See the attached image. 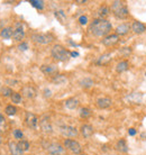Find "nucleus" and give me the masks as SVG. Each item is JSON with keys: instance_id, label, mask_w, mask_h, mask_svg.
Returning a JSON list of instances; mask_svg holds the SVG:
<instances>
[{"instance_id": "1", "label": "nucleus", "mask_w": 146, "mask_h": 155, "mask_svg": "<svg viewBox=\"0 0 146 155\" xmlns=\"http://www.w3.org/2000/svg\"><path fill=\"white\" fill-rule=\"evenodd\" d=\"M111 24L108 22L107 19H95L93 22L90 24L89 30L93 36L97 37H106L109 35L111 30Z\"/></svg>"}, {"instance_id": "2", "label": "nucleus", "mask_w": 146, "mask_h": 155, "mask_svg": "<svg viewBox=\"0 0 146 155\" xmlns=\"http://www.w3.org/2000/svg\"><path fill=\"white\" fill-rule=\"evenodd\" d=\"M51 53H52V56L55 59L56 61L60 62L67 61L70 59V56H71V53L65 50L61 45H54L52 51H51Z\"/></svg>"}, {"instance_id": "3", "label": "nucleus", "mask_w": 146, "mask_h": 155, "mask_svg": "<svg viewBox=\"0 0 146 155\" xmlns=\"http://www.w3.org/2000/svg\"><path fill=\"white\" fill-rule=\"evenodd\" d=\"M111 10L113 11V15L117 17L118 19H125L128 17V9L124 5L121 1L116 0L111 5Z\"/></svg>"}, {"instance_id": "4", "label": "nucleus", "mask_w": 146, "mask_h": 155, "mask_svg": "<svg viewBox=\"0 0 146 155\" xmlns=\"http://www.w3.org/2000/svg\"><path fill=\"white\" fill-rule=\"evenodd\" d=\"M32 39L37 44L46 45L50 44L51 42L53 41V36L51 34H34L32 36Z\"/></svg>"}, {"instance_id": "5", "label": "nucleus", "mask_w": 146, "mask_h": 155, "mask_svg": "<svg viewBox=\"0 0 146 155\" xmlns=\"http://www.w3.org/2000/svg\"><path fill=\"white\" fill-rule=\"evenodd\" d=\"M64 146L66 147L67 150L71 151L72 153L79 154V155L81 153V150H82L80 143L77 142V141H74V139H65V141H64Z\"/></svg>"}, {"instance_id": "6", "label": "nucleus", "mask_w": 146, "mask_h": 155, "mask_svg": "<svg viewBox=\"0 0 146 155\" xmlns=\"http://www.w3.org/2000/svg\"><path fill=\"white\" fill-rule=\"evenodd\" d=\"M60 132L63 136H65V137H75V136H78V129L75 127H73V126H70V125H63L60 127Z\"/></svg>"}, {"instance_id": "7", "label": "nucleus", "mask_w": 146, "mask_h": 155, "mask_svg": "<svg viewBox=\"0 0 146 155\" xmlns=\"http://www.w3.org/2000/svg\"><path fill=\"white\" fill-rule=\"evenodd\" d=\"M119 42V36L117 34H109L108 36L103 37L102 39V44L105 46H113Z\"/></svg>"}, {"instance_id": "8", "label": "nucleus", "mask_w": 146, "mask_h": 155, "mask_svg": "<svg viewBox=\"0 0 146 155\" xmlns=\"http://www.w3.org/2000/svg\"><path fill=\"white\" fill-rule=\"evenodd\" d=\"M25 122H26L28 127L36 128L37 127V122H38V118L36 117V115H34V114H32V112H26Z\"/></svg>"}, {"instance_id": "9", "label": "nucleus", "mask_w": 146, "mask_h": 155, "mask_svg": "<svg viewBox=\"0 0 146 155\" xmlns=\"http://www.w3.org/2000/svg\"><path fill=\"white\" fill-rule=\"evenodd\" d=\"M22 93L24 97H26L28 99H32V98H35L36 94H37V91L36 89L32 87V85H25L24 88L22 89Z\"/></svg>"}, {"instance_id": "10", "label": "nucleus", "mask_w": 146, "mask_h": 155, "mask_svg": "<svg viewBox=\"0 0 146 155\" xmlns=\"http://www.w3.org/2000/svg\"><path fill=\"white\" fill-rule=\"evenodd\" d=\"M47 152L51 155H60L63 153V147L57 143H52L47 146Z\"/></svg>"}, {"instance_id": "11", "label": "nucleus", "mask_w": 146, "mask_h": 155, "mask_svg": "<svg viewBox=\"0 0 146 155\" xmlns=\"http://www.w3.org/2000/svg\"><path fill=\"white\" fill-rule=\"evenodd\" d=\"M112 104V100L108 97H102V98H99L97 100V106L100 108V109H106V108H109Z\"/></svg>"}, {"instance_id": "12", "label": "nucleus", "mask_w": 146, "mask_h": 155, "mask_svg": "<svg viewBox=\"0 0 146 155\" xmlns=\"http://www.w3.org/2000/svg\"><path fill=\"white\" fill-rule=\"evenodd\" d=\"M40 71L46 74V75H53L57 73V67L54 64H48V65H42L40 67Z\"/></svg>"}, {"instance_id": "13", "label": "nucleus", "mask_w": 146, "mask_h": 155, "mask_svg": "<svg viewBox=\"0 0 146 155\" xmlns=\"http://www.w3.org/2000/svg\"><path fill=\"white\" fill-rule=\"evenodd\" d=\"M129 32H130V26H129L128 24H126V22H123V24L118 25L117 28H116V34H117L118 36H119V35H120V36H125V35H127Z\"/></svg>"}, {"instance_id": "14", "label": "nucleus", "mask_w": 146, "mask_h": 155, "mask_svg": "<svg viewBox=\"0 0 146 155\" xmlns=\"http://www.w3.org/2000/svg\"><path fill=\"white\" fill-rule=\"evenodd\" d=\"M39 126H40V129L46 134H50L53 132V127H52L50 120L47 118H43L39 122Z\"/></svg>"}, {"instance_id": "15", "label": "nucleus", "mask_w": 146, "mask_h": 155, "mask_svg": "<svg viewBox=\"0 0 146 155\" xmlns=\"http://www.w3.org/2000/svg\"><path fill=\"white\" fill-rule=\"evenodd\" d=\"M132 30L135 34H143L146 32V26L140 22H134L132 24Z\"/></svg>"}, {"instance_id": "16", "label": "nucleus", "mask_w": 146, "mask_h": 155, "mask_svg": "<svg viewBox=\"0 0 146 155\" xmlns=\"http://www.w3.org/2000/svg\"><path fill=\"white\" fill-rule=\"evenodd\" d=\"M81 134L83 135L84 138H89L93 135V127L89 124H84L81 127Z\"/></svg>"}, {"instance_id": "17", "label": "nucleus", "mask_w": 146, "mask_h": 155, "mask_svg": "<svg viewBox=\"0 0 146 155\" xmlns=\"http://www.w3.org/2000/svg\"><path fill=\"white\" fill-rule=\"evenodd\" d=\"M24 37H25V32H24L22 27H16V29L14 30V34H12V38L16 42H20L22 39H24Z\"/></svg>"}, {"instance_id": "18", "label": "nucleus", "mask_w": 146, "mask_h": 155, "mask_svg": "<svg viewBox=\"0 0 146 155\" xmlns=\"http://www.w3.org/2000/svg\"><path fill=\"white\" fill-rule=\"evenodd\" d=\"M79 100L77 98H69V99L65 101V107H66L67 109H75V108H78L79 106Z\"/></svg>"}, {"instance_id": "19", "label": "nucleus", "mask_w": 146, "mask_h": 155, "mask_svg": "<svg viewBox=\"0 0 146 155\" xmlns=\"http://www.w3.org/2000/svg\"><path fill=\"white\" fill-rule=\"evenodd\" d=\"M109 12H110V9L107 6L103 5L98 9V16L100 17V19H105L106 17L109 16Z\"/></svg>"}, {"instance_id": "20", "label": "nucleus", "mask_w": 146, "mask_h": 155, "mask_svg": "<svg viewBox=\"0 0 146 155\" xmlns=\"http://www.w3.org/2000/svg\"><path fill=\"white\" fill-rule=\"evenodd\" d=\"M116 148H117L119 152H121V153H127V152H128L127 143H126V141H124V139L118 141L117 144H116Z\"/></svg>"}, {"instance_id": "21", "label": "nucleus", "mask_w": 146, "mask_h": 155, "mask_svg": "<svg viewBox=\"0 0 146 155\" xmlns=\"http://www.w3.org/2000/svg\"><path fill=\"white\" fill-rule=\"evenodd\" d=\"M129 69V63L127 61H120L119 63L117 64L116 67V71L119 73H123L125 71H127Z\"/></svg>"}, {"instance_id": "22", "label": "nucleus", "mask_w": 146, "mask_h": 155, "mask_svg": "<svg viewBox=\"0 0 146 155\" xmlns=\"http://www.w3.org/2000/svg\"><path fill=\"white\" fill-rule=\"evenodd\" d=\"M9 150H10L11 155H22V153H24L19 150V147L14 142H9Z\"/></svg>"}, {"instance_id": "23", "label": "nucleus", "mask_w": 146, "mask_h": 155, "mask_svg": "<svg viewBox=\"0 0 146 155\" xmlns=\"http://www.w3.org/2000/svg\"><path fill=\"white\" fill-rule=\"evenodd\" d=\"M12 34H14V32H12V28L11 27H6L1 30L0 36H1L4 39H9L10 37H12Z\"/></svg>"}, {"instance_id": "24", "label": "nucleus", "mask_w": 146, "mask_h": 155, "mask_svg": "<svg viewBox=\"0 0 146 155\" xmlns=\"http://www.w3.org/2000/svg\"><path fill=\"white\" fill-rule=\"evenodd\" d=\"M142 98H143V94L139 93V92H134V93H132L128 97V99L130 100L132 102H135V104H140Z\"/></svg>"}, {"instance_id": "25", "label": "nucleus", "mask_w": 146, "mask_h": 155, "mask_svg": "<svg viewBox=\"0 0 146 155\" xmlns=\"http://www.w3.org/2000/svg\"><path fill=\"white\" fill-rule=\"evenodd\" d=\"M53 82L55 83V84H65L67 82V79L63 74H57V75H55V77L53 78Z\"/></svg>"}, {"instance_id": "26", "label": "nucleus", "mask_w": 146, "mask_h": 155, "mask_svg": "<svg viewBox=\"0 0 146 155\" xmlns=\"http://www.w3.org/2000/svg\"><path fill=\"white\" fill-rule=\"evenodd\" d=\"M110 60H111V54L107 53V54H102V55L98 59L97 63L100 64V65H102V64H107L108 62H110Z\"/></svg>"}, {"instance_id": "27", "label": "nucleus", "mask_w": 146, "mask_h": 155, "mask_svg": "<svg viewBox=\"0 0 146 155\" xmlns=\"http://www.w3.org/2000/svg\"><path fill=\"white\" fill-rule=\"evenodd\" d=\"M17 146L19 147V150L22 151V152H26V151H28L29 150V147H30L29 143H28L27 141H24V139L19 141V142L17 143Z\"/></svg>"}, {"instance_id": "28", "label": "nucleus", "mask_w": 146, "mask_h": 155, "mask_svg": "<svg viewBox=\"0 0 146 155\" xmlns=\"http://www.w3.org/2000/svg\"><path fill=\"white\" fill-rule=\"evenodd\" d=\"M80 84H81L82 88L88 89V88H90V87L93 85V81H92L90 78H84V79H82V80L80 81Z\"/></svg>"}, {"instance_id": "29", "label": "nucleus", "mask_w": 146, "mask_h": 155, "mask_svg": "<svg viewBox=\"0 0 146 155\" xmlns=\"http://www.w3.org/2000/svg\"><path fill=\"white\" fill-rule=\"evenodd\" d=\"M79 115L80 117H82V118H89L91 116V110H90L89 108H87V107H82L80 111H79Z\"/></svg>"}, {"instance_id": "30", "label": "nucleus", "mask_w": 146, "mask_h": 155, "mask_svg": "<svg viewBox=\"0 0 146 155\" xmlns=\"http://www.w3.org/2000/svg\"><path fill=\"white\" fill-rule=\"evenodd\" d=\"M54 15H55V17L57 18V20L61 22L62 24L65 22V19H66V16H65V14H64L63 10H56L55 12H54Z\"/></svg>"}, {"instance_id": "31", "label": "nucleus", "mask_w": 146, "mask_h": 155, "mask_svg": "<svg viewBox=\"0 0 146 155\" xmlns=\"http://www.w3.org/2000/svg\"><path fill=\"white\" fill-rule=\"evenodd\" d=\"M5 112L7 114V115H8V116H14V115H16L17 108L15 107V106L9 105V106H7V107H6Z\"/></svg>"}, {"instance_id": "32", "label": "nucleus", "mask_w": 146, "mask_h": 155, "mask_svg": "<svg viewBox=\"0 0 146 155\" xmlns=\"http://www.w3.org/2000/svg\"><path fill=\"white\" fill-rule=\"evenodd\" d=\"M30 4H32L33 7H35V8L38 9V10H42V9L44 8V2L40 1V0H32Z\"/></svg>"}, {"instance_id": "33", "label": "nucleus", "mask_w": 146, "mask_h": 155, "mask_svg": "<svg viewBox=\"0 0 146 155\" xmlns=\"http://www.w3.org/2000/svg\"><path fill=\"white\" fill-rule=\"evenodd\" d=\"M10 98L14 104H20L22 102V96L18 93V92H14V93L11 94Z\"/></svg>"}, {"instance_id": "34", "label": "nucleus", "mask_w": 146, "mask_h": 155, "mask_svg": "<svg viewBox=\"0 0 146 155\" xmlns=\"http://www.w3.org/2000/svg\"><path fill=\"white\" fill-rule=\"evenodd\" d=\"M12 93H14L12 90H11L10 88H8V87H4V88L1 89V94H2L4 97H11Z\"/></svg>"}, {"instance_id": "35", "label": "nucleus", "mask_w": 146, "mask_h": 155, "mask_svg": "<svg viewBox=\"0 0 146 155\" xmlns=\"http://www.w3.org/2000/svg\"><path fill=\"white\" fill-rule=\"evenodd\" d=\"M14 136H15V138H17V139H20L22 141V138L24 137V134H22V132L20 130V129H15L14 130Z\"/></svg>"}, {"instance_id": "36", "label": "nucleus", "mask_w": 146, "mask_h": 155, "mask_svg": "<svg viewBox=\"0 0 146 155\" xmlns=\"http://www.w3.org/2000/svg\"><path fill=\"white\" fill-rule=\"evenodd\" d=\"M130 53H132V50L129 47H124V49H121V50L119 51V54H121L124 56H128Z\"/></svg>"}, {"instance_id": "37", "label": "nucleus", "mask_w": 146, "mask_h": 155, "mask_svg": "<svg viewBox=\"0 0 146 155\" xmlns=\"http://www.w3.org/2000/svg\"><path fill=\"white\" fill-rule=\"evenodd\" d=\"M5 124H6L5 117H4V115H2V114H0V132H4V130H5V129H4Z\"/></svg>"}, {"instance_id": "38", "label": "nucleus", "mask_w": 146, "mask_h": 155, "mask_svg": "<svg viewBox=\"0 0 146 155\" xmlns=\"http://www.w3.org/2000/svg\"><path fill=\"white\" fill-rule=\"evenodd\" d=\"M79 22H80L81 25H85V24L88 22V17L87 16H81L80 18H79Z\"/></svg>"}, {"instance_id": "39", "label": "nucleus", "mask_w": 146, "mask_h": 155, "mask_svg": "<svg viewBox=\"0 0 146 155\" xmlns=\"http://www.w3.org/2000/svg\"><path fill=\"white\" fill-rule=\"evenodd\" d=\"M18 49H19V51H27L28 44L27 43H22V44L18 45Z\"/></svg>"}, {"instance_id": "40", "label": "nucleus", "mask_w": 146, "mask_h": 155, "mask_svg": "<svg viewBox=\"0 0 146 155\" xmlns=\"http://www.w3.org/2000/svg\"><path fill=\"white\" fill-rule=\"evenodd\" d=\"M44 96L45 97H51V96H52V91H51L50 89H45L44 90Z\"/></svg>"}, {"instance_id": "41", "label": "nucleus", "mask_w": 146, "mask_h": 155, "mask_svg": "<svg viewBox=\"0 0 146 155\" xmlns=\"http://www.w3.org/2000/svg\"><path fill=\"white\" fill-rule=\"evenodd\" d=\"M129 135H132V136H134L135 134H136V129H135V128H130V129H129Z\"/></svg>"}, {"instance_id": "42", "label": "nucleus", "mask_w": 146, "mask_h": 155, "mask_svg": "<svg viewBox=\"0 0 146 155\" xmlns=\"http://www.w3.org/2000/svg\"><path fill=\"white\" fill-rule=\"evenodd\" d=\"M71 56L72 57H77V56H79V53L78 52H71Z\"/></svg>"}, {"instance_id": "43", "label": "nucleus", "mask_w": 146, "mask_h": 155, "mask_svg": "<svg viewBox=\"0 0 146 155\" xmlns=\"http://www.w3.org/2000/svg\"><path fill=\"white\" fill-rule=\"evenodd\" d=\"M85 2H87L85 0H78L77 1V4H85Z\"/></svg>"}, {"instance_id": "44", "label": "nucleus", "mask_w": 146, "mask_h": 155, "mask_svg": "<svg viewBox=\"0 0 146 155\" xmlns=\"http://www.w3.org/2000/svg\"><path fill=\"white\" fill-rule=\"evenodd\" d=\"M1 141H2V139H1V136H0V144H1Z\"/></svg>"}, {"instance_id": "45", "label": "nucleus", "mask_w": 146, "mask_h": 155, "mask_svg": "<svg viewBox=\"0 0 146 155\" xmlns=\"http://www.w3.org/2000/svg\"><path fill=\"white\" fill-rule=\"evenodd\" d=\"M80 155H85V154H80Z\"/></svg>"}, {"instance_id": "46", "label": "nucleus", "mask_w": 146, "mask_h": 155, "mask_svg": "<svg viewBox=\"0 0 146 155\" xmlns=\"http://www.w3.org/2000/svg\"><path fill=\"white\" fill-rule=\"evenodd\" d=\"M145 74H146V73H145Z\"/></svg>"}]
</instances>
